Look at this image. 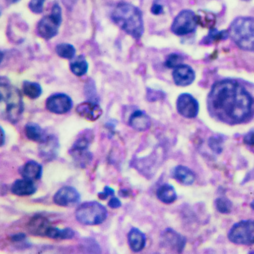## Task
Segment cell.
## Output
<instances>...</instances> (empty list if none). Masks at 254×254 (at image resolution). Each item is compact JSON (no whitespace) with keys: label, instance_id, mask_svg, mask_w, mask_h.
I'll return each mask as SVG.
<instances>
[{"label":"cell","instance_id":"30bf717a","mask_svg":"<svg viewBox=\"0 0 254 254\" xmlns=\"http://www.w3.org/2000/svg\"><path fill=\"white\" fill-rule=\"evenodd\" d=\"M176 108L180 115L187 119L195 118L199 112L198 102L190 93H182L178 96Z\"/></svg>","mask_w":254,"mask_h":254},{"label":"cell","instance_id":"ab89813d","mask_svg":"<svg viewBox=\"0 0 254 254\" xmlns=\"http://www.w3.org/2000/svg\"><path fill=\"white\" fill-rule=\"evenodd\" d=\"M26 239V235L24 233H18L13 234L11 236V240L15 243H20L25 242Z\"/></svg>","mask_w":254,"mask_h":254},{"label":"cell","instance_id":"9a60e30c","mask_svg":"<svg viewBox=\"0 0 254 254\" xmlns=\"http://www.w3.org/2000/svg\"><path fill=\"white\" fill-rule=\"evenodd\" d=\"M76 113L82 118L94 122L102 117L103 111L98 102L88 100L81 102L77 106Z\"/></svg>","mask_w":254,"mask_h":254},{"label":"cell","instance_id":"d4e9b609","mask_svg":"<svg viewBox=\"0 0 254 254\" xmlns=\"http://www.w3.org/2000/svg\"><path fill=\"white\" fill-rule=\"evenodd\" d=\"M157 198L166 204H170L176 200L177 193L175 189L170 184H163L157 190Z\"/></svg>","mask_w":254,"mask_h":254},{"label":"cell","instance_id":"5bb4252c","mask_svg":"<svg viewBox=\"0 0 254 254\" xmlns=\"http://www.w3.org/2000/svg\"><path fill=\"white\" fill-rule=\"evenodd\" d=\"M172 77L177 86L187 87L194 82L195 72L191 66L182 64L174 69Z\"/></svg>","mask_w":254,"mask_h":254},{"label":"cell","instance_id":"60d3db41","mask_svg":"<svg viewBox=\"0 0 254 254\" xmlns=\"http://www.w3.org/2000/svg\"><path fill=\"white\" fill-rule=\"evenodd\" d=\"M244 142L247 145H254V132L251 131L247 133L244 137Z\"/></svg>","mask_w":254,"mask_h":254},{"label":"cell","instance_id":"484cf974","mask_svg":"<svg viewBox=\"0 0 254 254\" xmlns=\"http://www.w3.org/2000/svg\"><path fill=\"white\" fill-rule=\"evenodd\" d=\"M75 232L72 228L60 229L56 227H51L47 230L46 236L53 239H62V240H68L73 239Z\"/></svg>","mask_w":254,"mask_h":254},{"label":"cell","instance_id":"2e32d148","mask_svg":"<svg viewBox=\"0 0 254 254\" xmlns=\"http://www.w3.org/2000/svg\"><path fill=\"white\" fill-rule=\"evenodd\" d=\"M128 125L136 131H145L151 127V119L145 111L137 110L130 114Z\"/></svg>","mask_w":254,"mask_h":254},{"label":"cell","instance_id":"5b68a950","mask_svg":"<svg viewBox=\"0 0 254 254\" xmlns=\"http://www.w3.org/2000/svg\"><path fill=\"white\" fill-rule=\"evenodd\" d=\"M75 218L83 225L95 226L102 224L108 218L106 207L97 201H87L78 206Z\"/></svg>","mask_w":254,"mask_h":254},{"label":"cell","instance_id":"52a82bcc","mask_svg":"<svg viewBox=\"0 0 254 254\" xmlns=\"http://www.w3.org/2000/svg\"><path fill=\"white\" fill-rule=\"evenodd\" d=\"M228 239L236 245H254V221L243 220L235 224L229 231Z\"/></svg>","mask_w":254,"mask_h":254},{"label":"cell","instance_id":"74e56055","mask_svg":"<svg viewBox=\"0 0 254 254\" xmlns=\"http://www.w3.org/2000/svg\"><path fill=\"white\" fill-rule=\"evenodd\" d=\"M108 205L111 209H118V208L121 207L122 202L118 197L112 196L111 200L108 201Z\"/></svg>","mask_w":254,"mask_h":254},{"label":"cell","instance_id":"7c38bea8","mask_svg":"<svg viewBox=\"0 0 254 254\" xmlns=\"http://www.w3.org/2000/svg\"><path fill=\"white\" fill-rule=\"evenodd\" d=\"M160 242L164 248L181 253L185 248L187 239L172 229L167 228L162 233Z\"/></svg>","mask_w":254,"mask_h":254},{"label":"cell","instance_id":"4fadbf2b","mask_svg":"<svg viewBox=\"0 0 254 254\" xmlns=\"http://www.w3.org/2000/svg\"><path fill=\"white\" fill-rule=\"evenodd\" d=\"M60 143L55 135H47V137L40 142L39 155L46 162L53 161L59 154Z\"/></svg>","mask_w":254,"mask_h":254},{"label":"cell","instance_id":"277c9868","mask_svg":"<svg viewBox=\"0 0 254 254\" xmlns=\"http://www.w3.org/2000/svg\"><path fill=\"white\" fill-rule=\"evenodd\" d=\"M228 32L233 42L241 50L254 52V17H237L232 22Z\"/></svg>","mask_w":254,"mask_h":254},{"label":"cell","instance_id":"7a4b0ae2","mask_svg":"<svg viewBox=\"0 0 254 254\" xmlns=\"http://www.w3.org/2000/svg\"><path fill=\"white\" fill-rule=\"evenodd\" d=\"M113 22L135 40H139L144 34V20L142 11L128 2H120L111 13Z\"/></svg>","mask_w":254,"mask_h":254},{"label":"cell","instance_id":"8fae6325","mask_svg":"<svg viewBox=\"0 0 254 254\" xmlns=\"http://www.w3.org/2000/svg\"><path fill=\"white\" fill-rule=\"evenodd\" d=\"M81 201V194L72 187H64L53 196V202L58 206L72 207Z\"/></svg>","mask_w":254,"mask_h":254},{"label":"cell","instance_id":"4316f807","mask_svg":"<svg viewBox=\"0 0 254 254\" xmlns=\"http://www.w3.org/2000/svg\"><path fill=\"white\" fill-rule=\"evenodd\" d=\"M23 92L25 96L29 99H37L42 95L43 89L38 83L24 81L23 83Z\"/></svg>","mask_w":254,"mask_h":254},{"label":"cell","instance_id":"f35d334b","mask_svg":"<svg viewBox=\"0 0 254 254\" xmlns=\"http://www.w3.org/2000/svg\"><path fill=\"white\" fill-rule=\"evenodd\" d=\"M160 93H161L160 92L149 89L148 92H147V99L150 102H154V101L157 100V99L160 97V96H161Z\"/></svg>","mask_w":254,"mask_h":254},{"label":"cell","instance_id":"6da1fadb","mask_svg":"<svg viewBox=\"0 0 254 254\" xmlns=\"http://www.w3.org/2000/svg\"><path fill=\"white\" fill-rule=\"evenodd\" d=\"M253 104L251 95L234 80L217 81L208 96V106L212 114L230 125L246 120L252 112Z\"/></svg>","mask_w":254,"mask_h":254},{"label":"cell","instance_id":"1f68e13d","mask_svg":"<svg viewBox=\"0 0 254 254\" xmlns=\"http://www.w3.org/2000/svg\"><path fill=\"white\" fill-rule=\"evenodd\" d=\"M184 58L181 55L177 54V53H172L169 55L166 58L165 62V66L169 69H175L179 65L182 64L184 62Z\"/></svg>","mask_w":254,"mask_h":254},{"label":"cell","instance_id":"f1b7e54d","mask_svg":"<svg viewBox=\"0 0 254 254\" xmlns=\"http://www.w3.org/2000/svg\"><path fill=\"white\" fill-rule=\"evenodd\" d=\"M230 37L229 32L227 30L218 31L216 29H210L207 36L203 38L202 43L204 44H212L216 41H223L227 40Z\"/></svg>","mask_w":254,"mask_h":254},{"label":"cell","instance_id":"7bdbcfd3","mask_svg":"<svg viewBox=\"0 0 254 254\" xmlns=\"http://www.w3.org/2000/svg\"><path fill=\"white\" fill-rule=\"evenodd\" d=\"M5 142V134L3 128L1 127V146H3Z\"/></svg>","mask_w":254,"mask_h":254},{"label":"cell","instance_id":"7402d4cb","mask_svg":"<svg viewBox=\"0 0 254 254\" xmlns=\"http://www.w3.org/2000/svg\"><path fill=\"white\" fill-rule=\"evenodd\" d=\"M25 134L29 140L41 142L47 134L44 129L35 123H29L25 126Z\"/></svg>","mask_w":254,"mask_h":254},{"label":"cell","instance_id":"cb8c5ba5","mask_svg":"<svg viewBox=\"0 0 254 254\" xmlns=\"http://www.w3.org/2000/svg\"><path fill=\"white\" fill-rule=\"evenodd\" d=\"M69 69L72 73L76 76H83L88 72V62L84 56L80 55L71 60L69 63Z\"/></svg>","mask_w":254,"mask_h":254},{"label":"cell","instance_id":"d6986e66","mask_svg":"<svg viewBox=\"0 0 254 254\" xmlns=\"http://www.w3.org/2000/svg\"><path fill=\"white\" fill-rule=\"evenodd\" d=\"M146 236L139 229L133 227L127 234V242L130 249L133 252L142 251L146 245Z\"/></svg>","mask_w":254,"mask_h":254},{"label":"cell","instance_id":"d590c367","mask_svg":"<svg viewBox=\"0 0 254 254\" xmlns=\"http://www.w3.org/2000/svg\"><path fill=\"white\" fill-rule=\"evenodd\" d=\"M114 194H115V191H114V189L106 186V187H105V188H104L103 191L98 193V197H99L100 200H107L110 196H114Z\"/></svg>","mask_w":254,"mask_h":254},{"label":"cell","instance_id":"ffe728a7","mask_svg":"<svg viewBox=\"0 0 254 254\" xmlns=\"http://www.w3.org/2000/svg\"><path fill=\"white\" fill-rule=\"evenodd\" d=\"M20 174L23 178L38 181L43 176V167L35 160H29L20 169Z\"/></svg>","mask_w":254,"mask_h":254},{"label":"cell","instance_id":"bcb514c9","mask_svg":"<svg viewBox=\"0 0 254 254\" xmlns=\"http://www.w3.org/2000/svg\"><path fill=\"white\" fill-rule=\"evenodd\" d=\"M245 1H248V0H245Z\"/></svg>","mask_w":254,"mask_h":254},{"label":"cell","instance_id":"8992f818","mask_svg":"<svg viewBox=\"0 0 254 254\" xmlns=\"http://www.w3.org/2000/svg\"><path fill=\"white\" fill-rule=\"evenodd\" d=\"M63 21L62 9L60 5L55 3L51 14L44 16L37 25V33L43 39L50 41L57 36Z\"/></svg>","mask_w":254,"mask_h":254},{"label":"cell","instance_id":"b9f144b4","mask_svg":"<svg viewBox=\"0 0 254 254\" xmlns=\"http://www.w3.org/2000/svg\"><path fill=\"white\" fill-rule=\"evenodd\" d=\"M119 194H120L121 197H127L130 195V192H129L128 190H121L120 191H119Z\"/></svg>","mask_w":254,"mask_h":254},{"label":"cell","instance_id":"8d00e7d4","mask_svg":"<svg viewBox=\"0 0 254 254\" xmlns=\"http://www.w3.org/2000/svg\"><path fill=\"white\" fill-rule=\"evenodd\" d=\"M151 12L154 15H160L164 13V7L157 2H154L151 8Z\"/></svg>","mask_w":254,"mask_h":254},{"label":"cell","instance_id":"e575fe53","mask_svg":"<svg viewBox=\"0 0 254 254\" xmlns=\"http://www.w3.org/2000/svg\"><path fill=\"white\" fill-rule=\"evenodd\" d=\"M221 141L220 140L219 138L215 137V136H213V137H211L209 139V147L215 151V153H221L222 151V146H221Z\"/></svg>","mask_w":254,"mask_h":254},{"label":"cell","instance_id":"e0dca14e","mask_svg":"<svg viewBox=\"0 0 254 254\" xmlns=\"http://www.w3.org/2000/svg\"><path fill=\"white\" fill-rule=\"evenodd\" d=\"M51 227L50 220L42 215H35L28 224V230L33 236H46Z\"/></svg>","mask_w":254,"mask_h":254},{"label":"cell","instance_id":"9c48e42d","mask_svg":"<svg viewBox=\"0 0 254 254\" xmlns=\"http://www.w3.org/2000/svg\"><path fill=\"white\" fill-rule=\"evenodd\" d=\"M72 107V99L65 93H55L47 98L46 101V108L50 112L59 115L69 112Z\"/></svg>","mask_w":254,"mask_h":254},{"label":"cell","instance_id":"ee69618b","mask_svg":"<svg viewBox=\"0 0 254 254\" xmlns=\"http://www.w3.org/2000/svg\"><path fill=\"white\" fill-rule=\"evenodd\" d=\"M20 0H10V2H11V3H16V2H18Z\"/></svg>","mask_w":254,"mask_h":254},{"label":"cell","instance_id":"836d02e7","mask_svg":"<svg viewBox=\"0 0 254 254\" xmlns=\"http://www.w3.org/2000/svg\"><path fill=\"white\" fill-rule=\"evenodd\" d=\"M46 0H31L29 8L35 14H41L44 11V2Z\"/></svg>","mask_w":254,"mask_h":254},{"label":"cell","instance_id":"603a6c76","mask_svg":"<svg viewBox=\"0 0 254 254\" xmlns=\"http://www.w3.org/2000/svg\"><path fill=\"white\" fill-rule=\"evenodd\" d=\"M69 154L73 159L77 166L84 168L87 167L93 160V154L88 149H69Z\"/></svg>","mask_w":254,"mask_h":254},{"label":"cell","instance_id":"83f0119b","mask_svg":"<svg viewBox=\"0 0 254 254\" xmlns=\"http://www.w3.org/2000/svg\"><path fill=\"white\" fill-rule=\"evenodd\" d=\"M56 52L59 57L67 60H72L75 57L76 50L72 44L67 43H62L58 44L56 47Z\"/></svg>","mask_w":254,"mask_h":254},{"label":"cell","instance_id":"f6af8a7d","mask_svg":"<svg viewBox=\"0 0 254 254\" xmlns=\"http://www.w3.org/2000/svg\"><path fill=\"white\" fill-rule=\"evenodd\" d=\"M251 208H252V209L254 210V200H253L252 203H251Z\"/></svg>","mask_w":254,"mask_h":254},{"label":"cell","instance_id":"f546056e","mask_svg":"<svg viewBox=\"0 0 254 254\" xmlns=\"http://www.w3.org/2000/svg\"><path fill=\"white\" fill-rule=\"evenodd\" d=\"M197 16L198 25H200L203 27L212 29L215 25V20H216L215 16L212 13L200 11H199V14H197Z\"/></svg>","mask_w":254,"mask_h":254},{"label":"cell","instance_id":"44dd1931","mask_svg":"<svg viewBox=\"0 0 254 254\" xmlns=\"http://www.w3.org/2000/svg\"><path fill=\"white\" fill-rule=\"evenodd\" d=\"M172 175L176 181L184 185H191L195 180V177L192 171L187 166H176L172 170Z\"/></svg>","mask_w":254,"mask_h":254},{"label":"cell","instance_id":"4dcf8cb0","mask_svg":"<svg viewBox=\"0 0 254 254\" xmlns=\"http://www.w3.org/2000/svg\"><path fill=\"white\" fill-rule=\"evenodd\" d=\"M217 210L223 214H228L231 212L233 203L225 197H219L215 200Z\"/></svg>","mask_w":254,"mask_h":254},{"label":"cell","instance_id":"ac0fdd59","mask_svg":"<svg viewBox=\"0 0 254 254\" xmlns=\"http://www.w3.org/2000/svg\"><path fill=\"white\" fill-rule=\"evenodd\" d=\"M11 191L12 194L19 197L30 196L36 192L37 187L34 181L23 178V179L16 180L13 183Z\"/></svg>","mask_w":254,"mask_h":254},{"label":"cell","instance_id":"ba28073f","mask_svg":"<svg viewBox=\"0 0 254 254\" xmlns=\"http://www.w3.org/2000/svg\"><path fill=\"white\" fill-rule=\"evenodd\" d=\"M197 25V14L191 10H183L174 19L171 31L177 36H184L194 32Z\"/></svg>","mask_w":254,"mask_h":254},{"label":"cell","instance_id":"3957f363","mask_svg":"<svg viewBox=\"0 0 254 254\" xmlns=\"http://www.w3.org/2000/svg\"><path fill=\"white\" fill-rule=\"evenodd\" d=\"M0 96L2 117L11 124L18 123L24 111L23 97L20 90L5 77L0 79Z\"/></svg>","mask_w":254,"mask_h":254},{"label":"cell","instance_id":"d6a6232c","mask_svg":"<svg viewBox=\"0 0 254 254\" xmlns=\"http://www.w3.org/2000/svg\"><path fill=\"white\" fill-rule=\"evenodd\" d=\"M85 94L88 98L89 101L97 102V93H96V87L93 80H88L86 83Z\"/></svg>","mask_w":254,"mask_h":254}]
</instances>
